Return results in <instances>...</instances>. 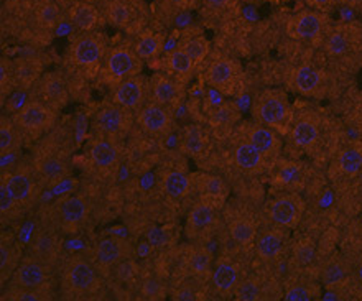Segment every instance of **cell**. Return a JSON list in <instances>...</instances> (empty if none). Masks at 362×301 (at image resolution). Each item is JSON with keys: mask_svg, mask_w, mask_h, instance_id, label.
<instances>
[{"mask_svg": "<svg viewBox=\"0 0 362 301\" xmlns=\"http://www.w3.org/2000/svg\"><path fill=\"white\" fill-rule=\"evenodd\" d=\"M71 137L59 125L35 142L30 162L43 188L58 187L71 175Z\"/></svg>", "mask_w": 362, "mask_h": 301, "instance_id": "1", "label": "cell"}, {"mask_svg": "<svg viewBox=\"0 0 362 301\" xmlns=\"http://www.w3.org/2000/svg\"><path fill=\"white\" fill-rule=\"evenodd\" d=\"M59 295L68 301L93 300L103 292L104 277L98 272L93 260L81 254L68 255L58 267Z\"/></svg>", "mask_w": 362, "mask_h": 301, "instance_id": "2", "label": "cell"}, {"mask_svg": "<svg viewBox=\"0 0 362 301\" xmlns=\"http://www.w3.org/2000/svg\"><path fill=\"white\" fill-rule=\"evenodd\" d=\"M124 158V140L94 134L84 150V170L94 179H112L117 177Z\"/></svg>", "mask_w": 362, "mask_h": 301, "instance_id": "3", "label": "cell"}, {"mask_svg": "<svg viewBox=\"0 0 362 301\" xmlns=\"http://www.w3.org/2000/svg\"><path fill=\"white\" fill-rule=\"evenodd\" d=\"M90 204L84 194H66L49 206L47 218L42 220L53 225L62 235H76L86 228Z\"/></svg>", "mask_w": 362, "mask_h": 301, "instance_id": "4", "label": "cell"}, {"mask_svg": "<svg viewBox=\"0 0 362 301\" xmlns=\"http://www.w3.org/2000/svg\"><path fill=\"white\" fill-rule=\"evenodd\" d=\"M107 49V42L99 32H79L69 43L64 59L71 71L89 76L100 71Z\"/></svg>", "mask_w": 362, "mask_h": 301, "instance_id": "5", "label": "cell"}, {"mask_svg": "<svg viewBox=\"0 0 362 301\" xmlns=\"http://www.w3.org/2000/svg\"><path fill=\"white\" fill-rule=\"evenodd\" d=\"M10 115H12L13 122L18 125V129L23 132L25 138L33 140V142H37L43 135L58 127L59 120V110L45 104L38 98L28 99L17 112Z\"/></svg>", "mask_w": 362, "mask_h": 301, "instance_id": "6", "label": "cell"}, {"mask_svg": "<svg viewBox=\"0 0 362 301\" xmlns=\"http://www.w3.org/2000/svg\"><path fill=\"white\" fill-rule=\"evenodd\" d=\"M54 272L57 270L48 267L47 264L40 262L33 255H23L20 260L17 270H15L12 277L8 280L7 287L32 290V292L47 295L49 300L54 297Z\"/></svg>", "mask_w": 362, "mask_h": 301, "instance_id": "7", "label": "cell"}, {"mask_svg": "<svg viewBox=\"0 0 362 301\" xmlns=\"http://www.w3.org/2000/svg\"><path fill=\"white\" fill-rule=\"evenodd\" d=\"M2 177L7 182L10 193L13 194V198L25 209V213H30L38 203L40 188H43L37 173H35L30 158L20 160L13 167V170L2 173Z\"/></svg>", "mask_w": 362, "mask_h": 301, "instance_id": "8", "label": "cell"}, {"mask_svg": "<svg viewBox=\"0 0 362 301\" xmlns=\"http://www.w3.org/2000/svg\"><path fill=\"white\" fill-rule=\"evenodd\" d=\"M142 69V59L137 57L132 47H112L105 53L103 66H100V79L109 86H117L124 79L139 74Z\"/></svg>", "mask_w": 362, "mask_h": 301, "instance_id": "9", "label": "cell"}, {"mask_svg": "<svg viewBox=\"0 0 362 301\" xmlns=\"http://www.w3.org/2000/svg\"><path fill=\"white\" fill-rule=\"evenodd\" d=\"M252 115L255 122L267 125L274 130H284L290 122L291 107L284 93L270 89L255 99Z\"/></svg>", "mask_w": 362, "mask_h": 301, "instance_id": "10", "label": "cell"}, {"mask_svg": "<svg viewBox=\"0 0 362 301\" xmlns=\"http://www.w3.org/2000/svg\"><path fill=\"white\" fill-rule=\"evenodd\" d=\"M62 237L63 235L53 225L45 223V220H40V224L28 240L27 254L33 255L40 262L47 264L48 267L58 270L63 260Z\"/></svg>", "mask_w": 362, "mask_h": 301, "instance_id": "11", "label": "cell"}, {"mask_svg": "<svg viewBox=\"0 0 362 301\" xmlns=\"http://www.w3.org/2000/svg\"><path fill=\"white\" fill-rule=\"evenodd\" d=\"M134 110H129L122 105L109 102L100 107L94 115L93 130L94 134L105 135L117 140H125L135 124Z\"/></svg>", "mask_w": 362, "mask_h": 301, "instance_id": "12", "label": "cell"}, {"mask_svg": "<svg viewBox=\"0 0 362 301\" xmlns=\"http://www.w3.org/2000/svg\"><path fill=\"white\" fill-rule=\"evenodd\" d=\"M135 255V249L132 242L122 237H105L99 240L93 249L90 260L98 268V272L107 280L112 275L114 268L124 260L132 259Z\"/></svg>", "mask_w": 362, "mask_h": 301, "instance_id": "13", "label": "cell"}, {"mask_svg": "<svg viewBox=\"0 0 362 301\" xmlns=\"http://www.w3.org/2000/svg\"><path fill=\"white\" fill-rule=\"evenodd\" d=\"M135 119H137L140 129L150 137L165 138L170 137L175 130L173 109L152 102V100H148L142 109L135 112Z\"/></svg>", "mask_w": 362, "mask_h": 301, "instance_id": "14", "label": "cell"}, {"mask_svg": "<svg viewBox=\"0 0 362 301\" xmlns=\"http://www.w3.org/2000/svg\"><path fill=\"white\" fill-rule=\"evenodd\" d=\"M218 223V211L208 199H203L196 203L189 211L188 219H186V234L194 242L203 244L204 240H208L214 234Z\"/></svg>", "mask_w": 362, "mask_h": 301, "instance_id": "15", "label": "cell"}, {"mask_svg": "<svg viewBox=\"0 0 362 301\" xmlns=\"http://www.w3.org/2000/svg\"><path fill=\"white\" fill-rule=\"evenodd\" d=\"M239 137L247 140L249 143H252L270 163H274L281 153V138L276 134V130L262 125L259 122L254 124H243L238 130Z\"/></svg>", "mask_w": 362, "mask_h": 301, "instance_id": "16", "label": "cell"}, {"mask_svg": "<svg viewBox=\"0 0 362 301\" xmlns=\"http://www.w3.org/2000/svg\"><path fill=\"white\" fill-rule=\"evenodd\" d=\"M290 37L303 42H316L328 32V18L320 10H305L290 18L286 27Z\"/></svg>", "mask_w": 362, "mask_h": 301, "instance_id": "17", "label": "cell"}, {"mask_svg": "<svg viewBox=\"0 0 362 301\" xmlns=\"http://www.w3.org/2000/svg\"><path fill=\"white\" fill-rule=\"evenodd\" d=\"M32 91L57 110H62L69 100V83L62 71H45Z\"/></svg>", "mask_w": 362, "mask_h": 301, "instance_id": "18", "label": "cell"}, {"mask_svg": "<svg viewBox=\"0 0 362 301\" xmlns=\"http://www.w3.org/2000/svg\"><path fill=\"white\" fill-rule=\"evenodd\" d=\"M185 84L168 76L167 73L153 74L148 81V100L162 104L165 107L177 109L185 100Z\"/></svg>", "mask_w": 362, "mask_h": 301, "instance_id": "19", "label": "cell"}, {"mask_svg": "<svg viewBox=\"0 0 362 301\" xmlns=\"http://www.w3.org/2000/svg\"><path fill=\"white\" fill-rule=\"evenodd\" d=\"M269 219L275 225L285 229H295L305 213V201L300 194L291 193L272 201L269 206Z\"/></svg>", "mask_w": 362, "mask_h": 301, "instance_id": "20", "label": "cell"}, {"mask_svg": "<svg viewBox=\"0 0 362 301\" xmlns=\"http://www.w3.org/2000/svg\"><path fill=\"white\" fill-rule=\"evenodd\" d=\"M112 102L137 112L148 102V83L142 74H134L114 86Z\"/></svg>", "mask_w": 362, "mask_h": 301, "instance_id": "21", "label": "cell"}, {"mask_svg": "<svg viewBox=\"0 0 362 301\" xmlns=\"http://www.w3.org/2000/svg\"><path fill=\"white\" fill-rule=\"evenodd\" d=\"M240 68L229 58H218L206 69L204 79L209 86H213L223 94H234L239 88Z\"/></svg>", "mask_w": 362, "mask_h": 301, "instance_id": "22", "label": "cell"}, {"mask_svg": "<svg viewBox=\"0 0 362 301\" xmlns=\"http://www.w3.org/2000/svg\"><path fill=\"white\" fill-rule=\"evenodd\" d=\"M240 280H243V275H240L239 265L234 260L221 259L213 267L209 283L216 295H219L221 298H228L234 297Z\"/></svg>", "mask_w": 362, "mask_h": 301, "instance_id": "23", "label": "cell"}, {"mask_svg": "<svg viewBox=\"0 0 362 301\" xmlns=\"http://www.w3.org/2000/svg\"><path fill=\"white\" fill-rule=\"evenodd\" d=\"M288 240V230L280 225L272 229L259 230L257 239H255V254L264 264H274L284 254L285 244Z\"/></svg>", "mask_w": 362, "mask_h": 301, "instance_id": "24", "label": "cell"}, {"mask_svg": "<svg viewBox=\"0 0 362 301\" xmlns=\"http://www.w3.org/2000/svg\"><path fill=\"white\" fill-rule=\"evenodd\" d=\"M226 220H228V232L230 239L239 247H249L255 242L259 234V223L252 214L245 213V211H233L226 216Z\"/></svg>", "mask_w": 362, "mask_h": 301, "instance_id": "25", "label": "cell"}, {"mask_svg": "<svg viewBox=\"0 0 362 301\" xmlns=\"http://www.w3.org/2000/svg\"><path fill=\"white\" fill-rule=\"evenodd\" d=\"M358 33L353 25H339L329 30L325 37V52L331 58H346L354 53L356 45L359 43Z\"/></svg>", "mask_w": 362, "mask_h": 301, "instance_id": "26", "label": "cell"}, {"mask_svg": "<svg viewBox=\"0 0 362 301\" xmlns=\"http://www.w3.org/2000/svg\"><path fill=\"white\" fill-rule=\"evenodd\" d=\"M233 160H234V165L240 170V172L250 173V175L264 173L270 165L269 160L265 158L252 143H249L247 140H244L243 137H239L238 142L234 143Z\"/></svg>", "mask_w": 362, "mask_h": 301, "instance_id": "27", "label": "cell"}, {"mask_svg": "<svg viewBox=\"0 0 362 301\" xmlns=\"http://www.w3.org/2000/svg\"><path fill=\"white\" fill-rule=\"evenodd\" d=\"M185 268L189 278L204 283L213 273V255L203 244H191L185 254Z\"/></svg>", "mask_w": 362, "mask_h": 301, "instance_id": "28", "label": "cell"}, {"mask_svg": "<svg viewBox=\"0 0 362 301\" xmlns=\"http://www.w3.org/2000/svg\"><path fill=\"white\" fill-rule=\"evenodd\" d=\"M320 119L315 114H301L290 130V140L296 148L313 150L320 142Z\"/></svg>", "mask_w": 362, "mask_h": 301, "instance_id": "29", "label": "cell"}, {"mask_svg": "<svg viewBox=\"0 0 362 301\" xmlns=\"http://www.w3.org/2000/svg\"><path fill=\"white\" fill-rule=\"evenodd\" d=\"M13 73L17 91H32L45 73V64L37 57H22L13 59Z\"/></svg>", "mask_w": 362, "mask_h": 301, "instance_id": "30", "label": "cell"}, {"mask_svg": "<svg viewBox=\"0 0 362 301\" xmlns=\"http://www.w3.org/2000/svg\"><path fill=\"white\" fill-rule=\"evenodd\" d=\"M139 4L135 0H109L104 7V17L117 28H129L137 22Z\"/></svg>", "mask_w": 362, "mask_h": 301, "instance_id": "31", "label": "cell"}, {"mask_svg": "<svg viewBox=\"0 0 362 301\" xmlns=\"http://www.w3.org/2000/svg\"><path fill=\"white\" fill-rule=\"evenodd\" d=\"M30 15L35 27L43 32H53L63 18L62 7L54 0H33Z\"/></svg>", "mask_w": 362, "mask_h": 301, "instance_id": "32", "label": "cell"}, {"mask_svg": "<svg viewBox=\"0 0 362 301\" xmlns=\"http://www.w3.org/2000/svg\"><path fill=\"white\" fill-rule=\"evenodd\" d=\"M351 275V265L343 255L333 254L321 264L320 282L323 287L333 290L343 285Z\"/></svg>", "mask_w": 362, "mask_h": 301, "instance_id": "33", "label": "cell"}, {"mask_svg": "<svg viewBox=\"0 0 362 301\" xmlns=\"http://www.w3.org/2000/svg\"><path fill=\"white\" fill-rule=\"evenodd\" d=\"M194 61L189 58V54L181 47H177L172 52H168L163 58V69L168 76H172L181 84L189 83L194 73Z\"/></svg>", "mask_w": 362, "mask_h": 301, "instance_id": "34", "label": "cell"}, {"mask_svg": "<svg viewBox=\"0 0 362 301\" xmlns=\"http://www.w3.org/2000/svg\"><path fill=\"white\" fill-rule=\"evenodd\" d=\"M22 257L23 255L20 252L13 235L10 232H2V237H0V282L2 285L8 283Z\"/></svg>", "mask_w": 362, "mask_h": 301, "instance_id": "35", "label": "cell"}, {"mask_svg": "<svg viewBox=\"0 0 362 301\" xmlns=\"http://www.w3.org/2000/svg\"><path fill=\"white\" fill-rule=\"evenodd\" d=\"M68 20L78 32H95L100 12L89 2H73L68 7Z\"/></svg>", "mask_w": 362, "mask_h": 301, "instance_id": "36", "label": "cell"}, {"mask_svg": "<svg viewBox=\"0 0 362 301\" xmlns=\"http://www.w3.org/2000/svg\"><path fill=\"white\" fill-rule=\"evenodd\" d=\"M293 86L301 96L318 98L323 94V74L313 66H300L293 74Z\"/></svg>", "mask_w": 362, "mask_h": 301, "instance_id": "37", "label": "cell"}, {"mask_svg": "<svg viewBox=\"0 0 362 301\" xmlns=\"http://www.w3.org/2000/svg\"><path fill=\"white\" fill-rule=\"evenodd\" d=\"M160 187H162L167 196L181 199L189 194L191 188H193V179L181 170L167 168L160 175Z\"/></svg>", "mask_w": 362, "mask_h": 301, "instance_id": "38", "label": "cell"}, {"mask_svg": "<svg viewBox=\"0 0 362 301\" xmlns=\"http://www.w3.org/2000/svg\"><path fill=\"white\" fill-rule=\"evenodd\" d=\"M25 143V135L18 125L13 122L12 115L0 117V155H13L22 150Z\"/></svg>", "mask_w": 362, "mask_h": 301, "instance_id": "39", "label": "cell"}, {"mask_svg": "<svg viewBox=\"0 0 362 301\" xmlns=\"http://www.w3.org/2000/svg\"><path fill=\"white\" fill-rule=\"evenodd\" d=\"M206 147H208V135L199 125H186L181 132L180 138V150L186 157L196 158L204 153Z\"/></svg>", "mask_w": 362, "mask_h": 301, "instance_id": "40", "label": "cell"}, {"mask_svg": "<svg viewBox=\"0 0 362 301\" xmlns=\"http://www.w3.org/2000/svg\"><path fill=\"white\" fill-rule=\"evenodd\" d=\"M284 298L286 301H311L320 297L321 288L318 283L308 278L295 277L284 283Z\"/></svg>", "mask_w": 362, "mask_h": 301, "instance_id": "41", "label": "cell"}, {"mask_svg": "<svg viewBox=\"0 0 362 301\" xmlns=\"http://www.w3.org/2000/svg\"><path fill=\"white\" fill-rule=\"evenodd\" d=\"M134 52L137 53L140 59H155L163 53L165 48V37L163 33L158 32H148L140 33L134 42Z\"/></svg>", "mask_w": 362, "mask_h": 301, "instance_id": "42", "label": "cell"}, {"mask_svg": "<svg viewBox=\"0 0 362 301\" xmlns=\"http://www.w3.org/2000/svg\"><path fill=\"white\" fill-rule=\"evenodd\" d=\"M27 214L22 206L18 204V201L13 198V194L10 193L5 178H0V223L5 225L13 224L15 220L22 219V216Z\"/></svg>", "mask_w": 362, "mask_h": 301, "instance_id": "43", "label": "cell"}, {"mask_svg": "<svg viewBox=\"0 0 362 301\" xmlns=\"http://www.w3.org/2000/svg\"><path fill=\"white\" fill-rule=\"evenodd\" d=\"M191 179H193V188L198 189L206 198H224L228 194V187L223 178L214 177V175L198 173Z\"/></svg>", "mask_w": 362, "mask_h": 301, "instance_id": "44", "label": "cell"}, {"mask_svg": "<svg viewBox=\"0 0 362 301\" xmlns=\"http://www.w3.org/2000/svg\"><path fill=\"white\" fill-rule=\"evenodd\" d=\"M267 295V283L260 277H245L235 288L234 297L239 301H257Z\"/></svg>", "mask_w": 362, "mask_h": 301, "instance_id": "45", "label": "cell"}, {"mask_svg": "<svg viewBox=\"0 0 362 301\" xmlns=\"http://www.w3.org/2000/svg\"><path fill=\"white\" fill-rule=\"evenodd\" d=\"M336 167L344 177H356L362 172V150L359 147H346L336 158Z\"/></svg>", "mask_w": 362, "mask_h": 301, "instance_id": "46", "label": "cell"}, {"mask_svg": "<svg viewBox=\"0 0 362 301\" xmlns=\"http://www.w3.org/2000/svg\"><path fill=\"white\" fill-rule=\"evenodd\" d=\"M168 293H170L168 285L165 283L162 278L157 277V275H152V277L144 278L142 282L137 285L139 298L145 300V301L165 300Z\"/></svg>", "mask_w": 362, "mask_h": 301, "instance_id": "47", "label": "cell"}, {"mask_svg": "<svg viewBox=\"0 0 362 301\" xmlns=\"http://www.w3.org/2000/svg\"><path fill=\"white\" fill-rule=\"evenodd\" d=\"M315 255H316V244L310 237H303L293 245L291 264H293L295 267L305 268L313 262Z\"/></svg>", "mask_w": 362, "mask_h": 301, "instance_id": "48", "label": "cell"}, {"mask_svg": "<svg viewBox=\"0 0 362 301\" xmlns=\"http://www.w3.org/2000/svg\"><path fill=\"white\" fill-rule=\"evenodd\" d=\"M17 91V83H15L13 73V59L2 58L0 59V96H2V104L5 98L12 96Z\"/></svg>", "mask_w": 362, "mask_h": 301, "instance_id": "49", "label": "cell"}, {"mask_svg": "<svg viewBox=\"0 0 362 301\" xmlns=\"http://www.w3.org/2000/svg\"><path fill=\"white\" fill-rule=\"evenodd\" d=\"M180 47L189 54L194 64L204 61L209 54V42L204 37H189L180 43Z\"/></svg>", "mask_w": 362, "mask_h": 301, "instance_id": "50", "label": "cell"}, {"mask_svg": "<svg viewBox=\"0 0 362 301\" xmlns=\"http://www.w3.org/2000/svg\"><path fill=\"white\" fill-rule=\"evenodd\" d=\"M198 283L199 282L188 277V280H185V282L175 283L170 288V295L177 301H194L198 298Z\"/></svg>", "mask_w": 362, "mask_h": 301, "instance_id": "51", "label": "cell"}, {"mask_svg": "<svg viewBox=\"0 0 362 301\" xmlns=\"http://www.w3.org/2000/svg\"><path fill=\"white\" fill-rule=\"evenodd\" d=\"M137 275H139V267L137 264L134 262V257H132V259L124 260V262H120L117 267L114 268L110 278L117 280L119 283H132L135 282V278H137Z\"/></svg>", "mask_w": 362, "mask_h": 301, "instance_id": "52", "label": "cell"}, {"mask_svg": "<svg viewBox=\"0 0 362 301\" xmlns=\"http://www.w3.org/2000/svg\"><path fill=\"white\" fill-rule=\"evenodd\" d=\"M4 300H8V301H49L47 295L32 292V290L15 288V287H7V290L4 292Z\"/></svg>", "mask_w": 362, "mask_h": 301, "instance_id": "53", "label": "cell"}, {"mask_svg": "<svg viewBox=\"0 0 362 301\" xmlns=\"http://www.w3.org/2000/svg\"><path fill=\"white\" fill-rule=\"evenodd\" d=\"M238 117H239L238 110L229 107V105H228V107H221V109L216 110V114L213 115V122L228 125V124H234L235 120H238Z\"/></svg>", "mask_w": 362, "mask_h": 301, "instance_id": "54", "label": "cell"}, {"mask_svg": "<svg viewBox=\"0 0 362 301\" xmlns=\"http://www.w3.org/2000/svg\"><path fill=\"white\" fill-rule=\"evenodd\" d=\"M191 0H160V5L167 8L170 13H180L185 12L189 7Z\"/></svg>", "mask_w": 362, "mask_h": 301, "instance_id": "55", "label": "cell"}, {"mask_svg": "<svg viewBox=\"0 0 362 301\" xmlns=\"http://www.w3.org/2000/svg\"><path fill=\"white\" fill-rule=\"evenodd\" d=\"M206 7L209 10H214V12H223V10L229 8L230 4H233V0H204Z\"/></svg>", "mask_w": 362, "mask_h": 301, "instance_id": "56", "label": "cell"}, {"mask_svg": "<svg viewBox=\"0 0 362 301\" xmlns=\"http://www.w3.org/2000/svg\"><path fill=\"white\" fill-rule=\"evenodd\" d=\"M306 4L310 5V7H313L315 10H320V12H323V10H328L333 7V5L338 2V0H305Z\"/></svg>", "mask_w": 362, "mask_h": 301, "instance_id": "57", "label": "cell"}, {"mask_svg": "<svg viewBox=\"0 0 362 301\" xmlns=\"http://www.w3.org/2000/svg\"><path fill=\"white\" fill-rule=\"evenodd\" d=\"M353 275H354L356 285H358V287L362 290V255L358 259V262H356V265H354Z\"/></svg>", "mask_w": 362, "mask_h": 301, "instance_id": "58", "label": "cell"}, {"mask_svg": "<svg viewBox=\"0 0 362 301\" xmlns=\"http://www.w3.org/2000/svg\"><path fill=\"white\" fill-rule=\"evenodd\" d=\"M338 2L346 5V7L354 8V10H361L362 8V0H338Z\"/></svg>", "mask_w": 362, "mask_h": 301, "instance_id": "59", "label": "cell"}]
</instances>
